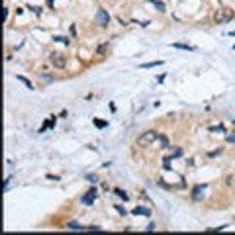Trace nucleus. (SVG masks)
<instances>
[{
  "mask_svg": "<svg viewBox=\"0 0 235 235\" xmlns=\"http://www.w3.org/2000/svg\"><path fill=\"white\" fill-rule=\"evenodd\" d=\"M182 155V149H175L172 151V159H176V157H180Z\"/></svg>",
  "mask_w": 235,
  "mask_h": 235,
  "instance_id": "nucleus-17",
  "label": "nucleus"
},
{
  "mask_svg": "<svg viewBox=\"0 0 235 235\" xmlns=\"http://www.w3.org/2000/svg\"><path fill=\"white\" fill-rule=\"evenodd\" d=\"M204 190H206V184H198V186H194V190H192V198L194 200H202V194H204Z\"/></svg>",
  "mask_w": 235,
  "mask_h": 235,
  "instance_id": "nucleus-5",
  "label": "nucleus"
},
{
  "mask_svg": "<svg viewBox=\"0 0 235 235\" xmlns=\"http://www.w3.org/2000/svg\"><path fill=\"white\" fill-rule=\"evenodd\" d=\"M153 4L157 6V10H161V12L165 10V4H163V2H157V0H153Z\"/></svg>",
  "mask_w": 235,
  "mask_h": 235,
  "instance_id": "nucleus-16",
  "label": "nucleus"
},
{
  "mask_svg": "<svg viewBox=\"0 0 235 235\" xmlns=\"http://www.w3.org/2000/svg\"><path fill=\"white\" fill-rule=\"evenodd\" d=\"M172 47H178V49H188V51H194V47H190V45H182V43H175Z\"/></svg>",
  "mask_w": 235,
  "mask_h": 235,
  "instance_id": "nucleus-15",
  "label": "nucleus"
},
{
  "mask_svg": "<svg viewBox=\"0 0 235 235\" xmlns=\"http://www.w3.org/2000/svg\"><path fill=\"white\" fill-rule=\"evenodd\" d=\"M131 214H135V216H149V210H147V208H141V206H139V208H135L133 210V212H131Z\"/></svg>",
  "mask_w": 235,
  "mask_h": 235,
  "instance_id": "nucleus-7",
  "label": "nucleus"
},
{
  "mask_svg": "<svg viewBox=\"0 0 235 235\" xmlns=\"http://www.w3.org/2000/svg\"><path fill=\"white\" fill-rule=\"evenodd\" d=\"M233 18V10H229V8H221V12H217L216 14V22H227V20Z\"/></svg>",
  "mask_w": 235,
  "mask_h": 235,
  "instance_id": "nucleus-3",
  "label": "nucleus"
},
{
  "mask_svg": "<svg viewBox=\"0 0 235 235\" xmlns=\"http://www.w3.org/2000/svg\"><path fill=\"white\" fill-rule=\"evenodd\" d=\"M157 137H159V133H157V131H145V133H141V135L137 137V145L147 147V145H151Z\"/></svg>",
  "mask_w": 235,
  "mask_h": 235,
  "instance_id": "nucleus-1",
  "label": "nucleus"
},
{
  "mask_svg": "<svg viewBox=\"0 0 235 235\" xmlns=\"http://www.w3.org/2000/svg\"><path fill=\"white\" fill-rule=\"evenodd\" d=\"M94 126H96V127H100V129H104V127L108 126V123H106V122H102V119H96V118H94Z\"/></svg>",
  "mask_w": 235,
  "mask_h": 235,
  "instance_id": "nucleus-12",
  "label": "nucleus"
},
{
  "mask_svg": "<svg viewBox=\"0 0 235 235\" xmlns=\"http://www.w3.org/2000/svg\"><path fill=\"white\" fill-rule=\"evenodd\" d=\"M114 194H118L119 198H122V200H126V202L129 200V196H127V194H126V192H123V190H119V188H116V190H114Z\"/></svg>",
  "mask_w": 235,
  "mask_h": 235,
  "instance_id": "nucleus-10",
  "label": "nucleus"
},
{
  "mask_svg": "<svg viewBox=\"0 0 235 235\" xmlns=\"http://www.w3.org/2000/svg\"><path fill=\"white\" fill-rule=\"evenodd\" d=\"M67 229H84V227H80V224H77V221H71L67 225Z\"/></svg>",
  "mask_w": 235,
  "mask_h": 235,
  "instance_id": "nucleus-14",
  "label": "nucleus"
},
{
  "mask_svg": "<svg viewBox=\"0 0 235 235\" xmlns=\"http://www.w3.org/2000/svg\"><path fill=\"white\" fill-rule=\"evenodd\" d=\"M210 131H220V133H224V131H225V127L220 123V126H212V127H210Z\"/></svg>",
  "mask_w": 235,
  "mask_h": 235,
  "instance_id": "nucleus-13",
  "label": "nucleus"
},
{
  "mask_svg": "<svg viewBox=\"0 0 235 235\" xmlns=\"http://www.w3.org/2000/svg\"><path fill=\"white\" fill-rule=\"evenodd\" d=\"M16 80H20V82H22V84H26V88H34V86H31V82L28 80L26 77H20V75H18V77H16Z\"/></svg>",
  "mask_w": 235,
  "mask_h": 235,
  "instance_id": "nucleus-9",
  "label": "nucleus"
},
{
  "mask_svg": "<svg viewBox=\"0 0 235 235\" xmlns=\"http://www.w3.org/2000/svg\"><path fill=\"white\" fill-rule=\"evenodd\" d=\"M161 141V147H163V149H167V145H168V141H167V137H165L163 133H159V137H157Z\"/></svg>",
  "mask_w": 235,
  "mask_h": 235,
  "instance_id": "nucleus-11",
  "label": "nucleus"
},
{
  "mask_svg": "<svg viewBox=\"0 0 235 235\" xmlns=\"http://www.w3.org/2000/svg\"><path fill=\"white\" fill-rule=\"evenodd\" d=\"M96 196H98L96 188H92V190H88L84 196H82V200H80V202H82V204H86V206H88V204H92V202L96 200Z\"/></svg>",
  "mask_w": 235,
  "mask_h": 235,
  "instance_id": "nucleus-4",
  "label": "nucleus"
},
{
  "mask_svg": "<svg viewBox=\"0 0 235 235\" xmlns=\"http://www.w3.org/2000/svg\"><path fill=\"white\" fill-rule=\"evenodd\" d=\"M86 178H88L90 182H96V180H98V178H96V175H88V176H86Z\"/></svg>",
  "mask_w": 235,
  "mask_h": 235,
  "instance_id": "nucleus-19",
  "label": "nucleus"
},
{
  "mask_svg": "<svg viewBox=\"0 0 235 235\" xmlns=\"http://www.w3.org/2000/svg\"><path fill=\"white\" fill-rule=\"evenodd\" d=\"M233 123H235V119H233Z\"/></svg>",
  "mask_w": 235,
  "mask_h": 235,
  "instance_id": "nucleus-20",
  "label": "nucleus"
},
{
  "mask_svg": "<svg viewBox=\"0 0 235 235\" xmlns=\"http://www.w3.org/2000/svg\"><path fill=\"white\" fill-rule=\"evenodd\" d=\"M51 61L55 63V67H65V57H61V55H57V53H53L51 55Z\"/></svg>",
  "mask_w": 235,
  "mask_h": 235,
  "instance_id": "nucleus-6",
  "label": "nucleus"
},
{
  "mask_svg": "<svg viewBox=\"0 0 235 235\" xmlns=\"http://www.w3.org/2000/svg\"><path fill=\"white\" fill-rule=\"evenodd\" d=\"M163 65V61H151V63H143L141 69H153V67H161Z\"/></svg>",
  "mask_w": 235,
  "mask_h": 235,
  "instance_id": "nucleus-8",
  "label": "nucleus"
},
{
  "mask_svg": "<svg viewBox=\"0 0 235 235\" xmlns=\"http://www.w3.org/2000/svg\"><path fill=\"white\" fill-rule=\"evenodd\" d=\"M227 141H229V143H235V131H233V133H229V135H227Z\"/></svg>",
  "mask_w": 235,
  "mask_h": 235,
  "instance_id": "nucleus-18",
  "label": "nucleus"
},
{
  "mask_svg": "<svg viewBox=\"0 0 235 235\" xmlns=\"http://www.w3.org/2000/svg\"><path fill=\"white\" fill-rule=\"evenodd\" d=\"M96 22L100 24L102 28H106V26H108V24H110V14H108V12L104 10V8H100V10L96 12Z\"/></svg>",
  "mask_w": 235,
  "mask_h": 235,
  "instance_id": "nucleus-2",
  "label": "nucleus"
}]
</instances>
